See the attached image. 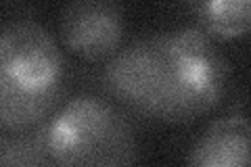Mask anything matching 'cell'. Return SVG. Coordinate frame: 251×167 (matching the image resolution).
<instances>
[{
  "mask_svg": "<svg viewBox=\"0 0 251 167\" xmlns=\"http://www.w3.org/2000/svg\"><path fill=\"white\" fill-rule=\"evenodd\" d=\"M103 77L107 90L130 109L166 123H188L222 100L228 63L199 27H176L120 48Z\"/></svg>",
  "mask_w": 251,
  "mask_h": 167,
  "instance_id": "6da1fadb",
  "label": "cell"
},
{
  "mask_svg": "<svg viewBox=\"0 0 251 167\" xmlns=\"http://www.w3.org/2000/svg\"><path fill=\"white\" fill-rule=\"evenodd\" d=\"M65 65L57 40L36 19L0 25V125L23 132L50 115Z\"/></svg>",
  "mask_w": 251,
  "mask_h": 167,
  "instance_id": "7a4b0ae2",
  "label": "cell"
},
{
  "mask_svg": "<svg viewBox=\"0 0 251 167\" xmlns=\"http://www.w3.org/2000/svg\"><path fill=\"white\" fill-rule=\"evenodd\" d=\"M46 148L57 167H134L138 134L113 102L82 94L50 117Z\"/></svg>",
  "mask_w": 251,
  "mask_h": 167,
  "instance_id": "3957f363",
  "label": "cell"
},
{
  "mask_svg": "<svg viewBox=\"0 0 251 167\" xmlns=\"http://www.w3.org/2000/svg\"><path fill=\"white\" fill-rule=\"evenodd\" d=\"M63 46L84 61L111 59L122 48L126 11L113 0H75L61 9Z\"/></svg>",
  "mask_w": 251,
  "mask_h": 167,
  "instance_id": "277c9868",
  "label": "cell"
},
{
  "mask_svg": "<svg viewBox=\"0 0 251 167\" xmlns=\"http://www.w3.org/2000/svg\"><path fill=\"white\" fill-rule=\"evenodd\" d=\"M251 128L245 115L214 119L199 134L186 167H251Z\"/></svg>",
  "mask_w": 251,
  "mask_h": 167,
  "instance_id": "5b68a950",
  "label": "cell"
},
{
  "mask_svg": "<svg viewBox=\"0 0 251 167\" xmlns=\"http://www.w3.org/2000/svg\"><path fill=\"white\" fill-rule=\"evenodd\" d=\"M188 9L199 23L197 27L214 42L245 36L251 25L249 0H207L193 2Z\"/></svg>",
  "mask_w": 251,
  "mask_h": 167,
  "instance_id": "8992f818",
  "label": "cell"
}]
</instances>
